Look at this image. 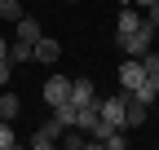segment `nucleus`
Segmentation results:
<instances>
[{
	"label": "nucleus",
	"mask_w": 159,
	"mask_h": 150,
	"mask_svg": "<svg viewBox=\"0 0 159 150\" xmlns=\"http://www.w3.org/2000/svg\"><path fill=\"white\" fill-rule=\"evenodd\" d=\"M71 102H75V106H89V102H97V88H93V80H84V75H80V80H71Z\"/></svg>",
	"instance_id": "nucleus-10"
},
{
	"label": "nucleus",
	"mask_w": 159,
	"mask_h": 150,
	"mask_svg": "<svg viewBox=\"0 0 159 150\" xmlns=\"http://www.w3.org/2000/svg\"><path fill=\"white\" fill-rule=\"evenodd\" d=\"M57 102H71V75H49L44 80V106H57Z\"/></svg>",
	"instance_id": "nucleus-5"
},
{
	"label": "nucleus",
	"mask_w": 159,
	"mask_h": 150,
	"mask_svg": "<svg viewBox=\"0 0 159 150\" xmlns=\"http://www.w3.org/2000/svg\"><path fill=\"white\" fill-rule=\"evenodd\" d=\"M124 5H128V0H124Z\"/></svg>",
	"instance_id": "nucleus-20"
},
{
	"label": "nucleus",
	"mask_w": 159,
	"mask_h": 150,
	"mask_svg": "<svg viewBox=\"0 0 159 150\" xmlns=\"http://www.w3.org/2000/svg\"><path fill=\"white\" fill-rule=\"evenodd\" d=\"M9 75H13V62L5 58V62H0V88H9Z\"/></svg>",
	"instance_id": "nucleus-18"
},
{
	"label": "nucleus",
	"mask_w": 159,
	"mask_h": 150,
	"mask_svg": "<svg viewBox=\"0 0 159 150\" xmlns=\"http://www.w3.org/2000/svg\"><path fill=\"white\" fill-rule=\"evenodd\" d=\"M142 18H146V13L137 9V5H124V9H119V18H115V44H119V40H128V35L142 27Z\"/></svg>",
	"instance_id": "nucleus-3"
},
{
	"label": "nucleus",
	"mask_w": 159,
	"mask_h": 150,
	"mask_svg": "<svg viewBox=\"0 0 159 150\" xmlns=\"http://www.w3.org/2000/svg\"><path fill=\"white\" fill-rule=\"evenodd\" d=\"M5 58H9V40L0 35V62H5Z\"/></svg>",
	"instance_id": "nucleus-19"
},
{
	"label": "nucleus",
	"mask_w": 159,
	"mask_h": 150,
	"mask_svg": "<svg viewBox=\"0 0 159 150\" xmlns=\"http://www.w3.org/2000/svg\"><path fill=\"white\" fill-rule=\"evenodd\" d=\"M18 110H22V97H18V93L13 88H5V93H0V119H18Z\"/></svg>",
	"instance_id": "nucleus-11"
},
{
	"label": "nucleus",
	"mask_w": 159,
	"mask_h": 150,
	"mask_svg": "<svg viewBox=\"0 0 159 150\" xmlns=\"http://www.w3.org/2000/svg\"><path fill=\"white\" fill-rule=\"evenodd\" d=\"M62 133H66V128H62V124H57V119L49 115L44 124L35 128V137H31V150H49V146H57V141H62Z\"/></svg>",
	"instance_id": "nucleus-4"
},
{
	"label": "nucleus",
	"mask_w": 159,
	"mask_h": 150,
	"mask_svg": "<svg viewBox=\"0 0 159 150\" xmlns=\"http://www.w3.org/2000/svg\"><path fill=\"white\" fill-rule=\"evenodd\" d=\"M119 93H124V128H142V124H146V115H150V102L133 97L128 88H119Z\"/></svg>",
	"instance_id": "nucleus-2"
},
{
	"label": "nucleus",
	"mask_w": 159,
	"mask_h": 150,
	"mask_svg": "<svg viewBox=\"0 0 159 150\" xmlns=\"http://www.w3.org/2000/svg\"><path fill=\"white\" fill-rule=\"evenodd\" d=\"M142 80H146V66H142V58H128L124 66H119V88H128V93H133Z\"/></svg>",
	"instance_id": "nucleus-7"
},
{
	"label": "nucleus",
	"mask_w": 159,
	"mask_h": 150,
	"mask_svg": "<svg viewBox=\"0 0 159 150\" xmlns=\"http://www.w3.org/2000/svg\"><path fill=\"white\" fill-rule=\"evenodd\" d=\"M57 146H66V150H89V128H66Z\"/></svg>",
	"instance_id": "nucleus-12"
},
{
	"label": "nucleus",
	"mask_w": 159,
	"mask_h": 150,
	"mask_svg": "<svg viewBox=\"0 0 159 150\" xmlns=\"http://www.w3.org/2000/svg\"><path fill=\"white\" fill-rule=\"evenodd\" d=\"M97 110H102V119H106V124H115V128H124V93H115V97H106V102H97Z\"/></svg>",
	"instance_id": "nucleus-9"
},
{
	"label": "nucleus",
	"mask_w": 159,
	"mask_h": 150,
	"mask_svg": "<svg viewBox=\"0 0 159 150\" xmlns=\"http://www.w3.org/2000/svg\"><path fill=\"white\" fill-rule=\"evenodd\" d=\"M18 146V137H13V124L9 119H0V150H13Z\"/></svg>",
	"instance_id": "nucleus-15"
},
{
	"label": "nucleus",
	"mask_w": 159,
	"mask_h": 150,
	"mask_svg": "<svg viewBox=\"0 0 159 150\" xmlns=\"http://www.w3.org/2000/svg\"><path fill=\"white\" fill-rule=\"evenodd\" d=\"M40 35H44V27H40V22H35L31 13H22V18L13 22V40H27V44H35Z\"/></svg>",
	"instance_id": "nucleus-8"
},
{
	"label": "nucleus",
	"mask_w": 159,
	"mask_h": 150,
	"mask_svg": "<svg viewBox=\"0 0 159 150\" xmlns=\"http://www.w3.org/2000/svg\"><path fill=\"white\" fill-rule=\"evenodd\" d=\"M22 13H27V9H22V0H0V18H5L9 27H13L18 18H22Z\"/></svg>",
	"instance_id": "nucleus-14"
},
{
	"label": "nucleus",
	"mask_w": 159,
	"mask_h": 150,
	"mask_svg": "<svg viewBox=\"0 0 159 150\" xmlns=\"http://www.w3.org/2000/svg\"><path fill=\"white\" fill-rule=\"evenodd\" d=\"M155 31H159V27L142 18V27H137L128 40H119V53H124V58H146V49H150V40H155Z\"/></svg>",
	"instance_id": "nucleus-1"
},
{
	"label": "nucleus",
	"mask_w": 159,
	"mask_h": 150,
	"mask_svg": "<svg viewBox=\"0 0 159 150\" xmlns=\"http://www.w3.org/2000/svg\"><path fill=\"white\" fill-rule=\"evenodd\" d=\"M128 146V137H124V128H119V133H111V141H106V150H124Z\"/></svg>",
	"instance_id": "nucleus-17"
},
{
	"label": "nucleus",
	"mask_w": 159,
	"mask_h": 150,
	"mask_svg": "<svg viewBox=\"0 0 159 150\" xmlns=\"http://www.w3.org/2000/svg\"><path fill=\"white\" fill-rule=\"evenodd\" d=\"M142 66H146V75H159V53H155V49H146V58H142Z\"/></svg>",
	"instance_id": "nucleus-16"
},
{
	"label": "nucleus",
	"mask_w": 159,
	"mask_h": 150,
	"mask_svg": "<svg viewBox=\"0 0 159 150\" xmlns=\"http://www.w3.org/2000/svg\"><path fill=\"white\" fill-rule=\"evenodd\" d=\"M31 58H35V44H27V40H13V44H9V62H13V66H18V62H31Z\"/></svg>",
	"instance_id": "nucleus-13"
},
{
	"label": "nucleus",
	"mask_w": 159,
	"mask_h": 150,
	"mask_svg": "<svg viewBox=\"0 0 159 150\" xmlns=\"http://www.w3.org/2000/svg\"><path fill=\"white\" fill-rule=\"evenodd\" d=\"M57 58H62V44H57L53 35H40V40H35V58H31V62H40V66H53Z\"/></svg>",
	"instance_id": "nucleus-6"
}]
</instances>
